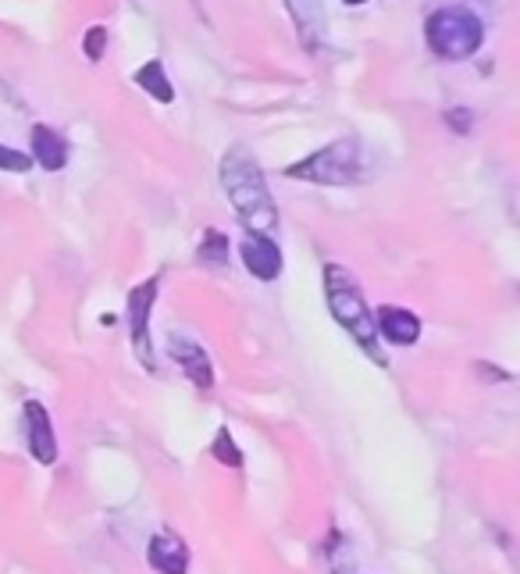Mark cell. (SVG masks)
<instances>
[{
    "mask_svg": "<svg viewBox=\"0 0 520 574\" xmlns=\"http://www.w3.org/2000/svg\"><path fill=\"white\" fill-rule=\"evenodd\" d=\"M167 350H172V360L182 365V371L189 375V382L196 389H210L214 386V371H210V360H207V350L201 343H193L189 336H167Z\"/></svg>",
    "mask_w": 520,
    "mask_h": 574,
    "instance_id": "obj_8",
    "label": "cell"
},
{
    "mask_svg": "<svg viewBox=\"0 0 520 574\" xmlns=\"http://www.w3.org/2000/svg\"><path fill=\"white\" fill-rule=\"evenodd\" d=\"M221 189L228 201H232L236 215L250 229V236L274 239V229H279V207H274L268 178L247 147H232L221 158Z\"/></svg>",
    "mask_w": 520,
    "mask_h": 574,
    "instance_id": "obj_1",
    "label": "cell"
},
{
    "mask_svg": "<svg viewBox=\"0 0 520 574\" xmlns=\"http://www.w3.org/2000/svg\"><path fill=\"white\" fill-rule=\"evenodd\" d=\"M375 328H378V336H386L396 346H414L421 339V318L407 307H392V304L378 307Z\"/></svg>",
    "mask_w": 520,
    "mask_h": 574,
    "instance_id": "obj_11",
    "label": "cell"
},
{
    "mask_svg": "<svg viewBox=\"0 0 520 574\" xmlns=\"http://www.w3.org/2000/svg\"><path fill=\"white\" fill-rule=\"evenodd\" d=\"M158 300V279L140 282L129 293V336H132V350L140 354L147 368H154V350H150V311H154Z\"/></svg>",
    "mask_w": 520,
    "mask_h": 574,
    "instance_id": "obj_5",
    "label": "cell"
},
{
    "mask_svg": "<svg viewBox=\"0 0 520 574\" xmlns=\"http://www.w3.org/2000/svg\"><path fill=\"white\" fill-rule=\"evenodd\" d=\"M104 47H107V29H104V25H94V29L86 33V40H83V51H86L89 62H100Z\"/></svg>",
    "mask_w": 520,
    "mask_h": 574,
    "instance_id": "obj_17",
    "label": "cell"
},
{
    "mask_svg": "<svg viewBox=\"0 0 520 574\" xmlns=\"http://www.w3.org/2000/svg\"><path fill=\"white\" fill-rule=\"evenodd\" d=\"M136 86L147 89V94L154 97V100H161V104H172L175 100V89H172V83H167L161 62H147L140 72H136Z\"/></svg>",
    "mask_w": 520,
    "mask_h": 574,
    "instance_id": "obj_13",
    "label": "cell"
},
{
    "mask_svg": "<svg viewBox=\"0 0 520 574\" xmlns=\"http://www.w3.org/2000/svg\"><path fill=\"white\" fill-rule=\"evenodd\" d=\"M0 169L4 172H29L33 169V158L22 154V150H11V147L0 143Z\"/></svg>",
    "mask_w": 520,
    "mask_h": 574,
    "instance_id": "obj_16",
    "label": "cell"
},
{
    "mask_svg": "<svg viewBox=\"0 0 520 574\" xmlns=\"http://www.w3.org/2000/svg\"><path fill=\"white\" fill-rule=\"evenodd\" d=\"M325 300H328V311L332 318L339 322L349 336L357 339L360 350L378 360L381 368L389 365V357L381 354V343H378V328H375V314L367 307V296L360 290L357 275L343 264H325Z\"/></svg>",
    "mask_w": 520,
    "mask_h": 574,
    "instance_id": "obj_2",
    "label": "cell"
},
{
    "mask_svg": "<svg viewBox=\"0 0 520 574\" xmlns=\"http://www.w3.org/2000/svg\"><path fill=\"white\" fill-rule=\"evenodd\" d=\"M147 561L161 574H186L189 571V546L175 532H158L147 546Z\"/></svg>",
    "mask_w": 520,
    "mask_h": 574,
    "instance_id": "obj_10",
    "label": "cell"
},
{
    "mask_svg": "<svg viewBox=\"0 0 520 574\" xmlns=\"http://www.w3.org/2000/svg\"><path fill=\"white\" fill-rule=\"evenodd\" d=\"M33 158L47 172H61L68 164V143L51 126H33Z\"/></svg>",
    "mask_w": 520,
    "mask_h": 574,
    "instance_id": "obj_12",
    "label": "cell"
},
{
    "mask_svg": "<svg viewBox=\"0 0 520 574\" xmlns=\"http://www.w3.org/2000/svg\"><path fill=\"white\" fill-rule=\"evenodd\" d=\"M343 4H364V0H343Z\"/></svg>",
    "mask_w": 520,
    "mask_h": 574,
    "instance_id": "obj_19",
    "label": "cell"
},
{
    "mask_svg": "<svg viewBox=\"0 0 520 574\" xmlns=\"http://www.w3.org/2000/svg\"><path fill=\"white\" fill-rule=\"evenodd\" d=\"M446 118H449V126H453L456 132H467V129H470V111H449Z\"/></svg>",
    "mask_w": 520,
    "mask_h": 574,
    "instance_id": "obj_18",
    "label": "cell"
},
{
    "mask_svg": "<svg viewBox=\"0 0 520 574\" xmlns=\"http://www.w3.org/2000/svg\"><path fill=\"white\" fill-rule=\"evenodd\" d=\"M25 435H29V453H33L40 464L57 461V440H54L47 407L36 403V400L25 403Z\"/></svg>",
    "mask_w": 520,
    "mask_h": 574,
    "instance_id": "obj_9",
    "label": "cell"
},
{
    "mask_svg": "<svg viewBox=\"0 0 520 574\" xmlns=\"http://www.w3.org/2000/svg\"><path fill=\"white\" fill-rule=\"evenodd\" d=\"M210 457H214V461H221L225 467H239V464H242V453L236 450L232 432H228V429L218 432V440H214V446H210Z\"/></svg>",
    "mask_w": 520,
    "mask_h": 574,
    "instance_id": "obj_15",
    "label": "cell"
},
{
    "mask_svg": "<svg viewBox=\"0 0 520 574\" xmlns=\"http://www.w3.org/2000/svg\"><path fill=\"white\" fill-rule=\"evenodd\" d=\"M289 14H293V25L303 40V47L317 51L325 43L328 33V14H325V0H285Z\"/></svg>",
    "mask_w": 520,
    "mask_h": 574,
    "instance_id": "obj_7",
    "label": "cell"
},
{
    "mask_svg": "<svg viewBox=\"0 0 520 574\" xmlns=\"http://www.w3.org/2000/svg\"><path fill=\"white\" fill-rule=\"evenodd\" d=\"M364 172L360 164V143L357 140H335L321 147L317 154L289 164V178H303V183H321V186H349L357 183Z\"/></svg>",
    "mask_w": 520,
    "mask_h": 574,
    "instance_id": "obj_4",
    "label": "cell"
},
{
    "mask_svg": "<svg viewBox=\"0 0 520 574\" xmlns=\"http://www.w3.org/2000/svg\"><path fill=\"white\" fill-rule=\"evenodd\" d=\"M196 261L210 264V268H225L228 264V239H225V232H218V229L204 232V243H201V250H196Z\"/></svg>",
    "mask_w": 520,
    "mask_h": 574,
    "instance_id": "obj_14",
    "label": "cell"
},
{
    "mask_svg": "<svg viewBox=\"0 0 520 574\" xmlns=\"http://www.w3.org/2000/svg\"><path fill=\"white\" fill-rule=\"evenodd\" d=\"M239 257H242V264H247L250 275L260 282H271V279L282 275V250L268 236H247L239 243Z\"/></svg>",
    "mask_w": 520,
    "mask_h": 574,
    "instance_id": "obj_6",
    "label": "cell"
},
{
    "mask_svg": "<svg viewBox=\"0 0 520 574\" xmlns=\"http://www.w3.org/2000/svg\"><path fill=\"white\" fill-rule=\"evenodd\" d=\"M424 36H427V47H432L438 57H446V62H464V57H470L481 47L485 25L478 14L467 8H442L427 19Z\"/></svg>",
    "mask_w": 520,
    "mask_h": 574,
    "instance_id": "obj_3",
    "label": "cell"
}]
</instances>
